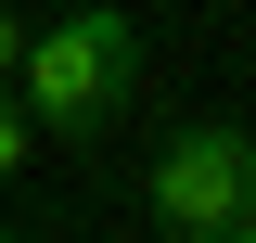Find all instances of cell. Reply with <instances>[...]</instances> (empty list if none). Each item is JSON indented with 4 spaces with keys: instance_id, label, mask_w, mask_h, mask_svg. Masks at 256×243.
Returning <instances> with one entry per match:
<instances>
[{
    "instance_id": "6da1fadb",
    "label": "cell",
    "mask_w": 256,
    "mask_h": 243,
    "mask_svg": "<svg viewBox=\"0 0 256 243\" xmlns=\"http://www.w3.org/2000/svg\"><path fill=\"white\" fill-rule=\"evenodd\" d=\"M13 102H26L38 141H116V116L141 102V26H128V0H90V13H64L13 52Z\"/></svg>"
},
{
    "instance_id": "7a4b0ae2",
    "label": "cell",
    "mask_w": 256,
    "mask_h": 243,
    "mask_svg": "<svg viewBox=\"0 0 256 243\" xmlns=\"http://www.w3.org/2000/svg\"><path fill=\"white\" fill-rule=\"evenodd\" d=\"M256 205V128L244 116H180L141 166V218L166 243H230V218Z\"/></svg>"
},
{
    "instance_id": "3957f363",
    "label": "cell",
    "mask_w": 256,
    "mask_h": 243,
    "mask_svg": "<svg viewBox=\"0 0 256 243\" xmlns=\"http://www.w3.org/2000/svg\"><path fill=\"white\" fill-rule=\"evenodd\" d=\"M26 141H38V128H26V102H13V77H0V192L26 180Z\"/></svg>"
},
{
    "instance_id": "277c9868",
    "label": "cell",
    "mask_w": 256,
    "mask_h": 243,
    "mask_svg": "<svg viewBox=\"0 0 256 243\" xmlns=\"http://www.w3.org/2000/svg\"><path fill=\"white\" fill-rule=\"evenodd\" d=\"M13 52H26V13H13V0H0V77H13Z\"/></svg>"
},
{
    "instance_id": "5b68a950",
    "label": "cell",
    "mask_w": 256,
    "mask_h": 243,
    "mask_svg": "<svg viewBox=\"0 0 256 243\" xmlns=\"http://www.w3.org/2000/svg\"><path fill=\"white\" fill-rule=\"evenodd\" d=\"M230 243H256V205H244V218H230Z\"/></svg>"
}]
</instances>
